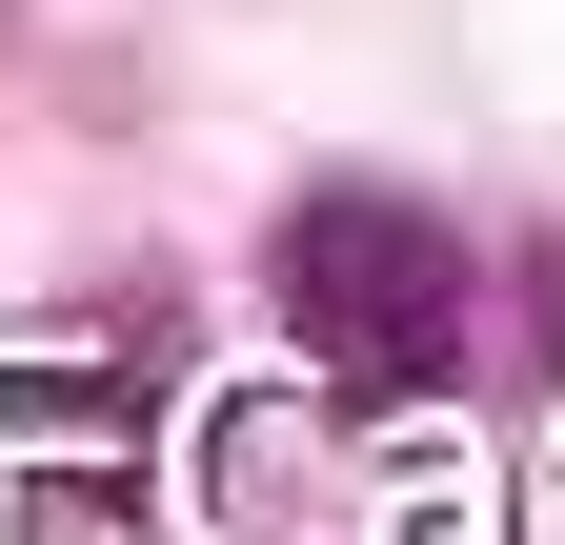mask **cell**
<instances>
[{
	"label": "cell",
	"mask_w": 565,
	"mask_h": 545,
	"mask_svg": "<svg viewBox=\"0 0 565 545\" xmlns=\"http://www.w3.org/2000/svg\"><path fill=\"white\" fill-rule=\"evenodd\" d=\"M282 323L343 404H424V384H465V243L404 182H303L282 202Z\"/></svg>",
	"instance_id": "6da1fadb"
}]
</instances>
